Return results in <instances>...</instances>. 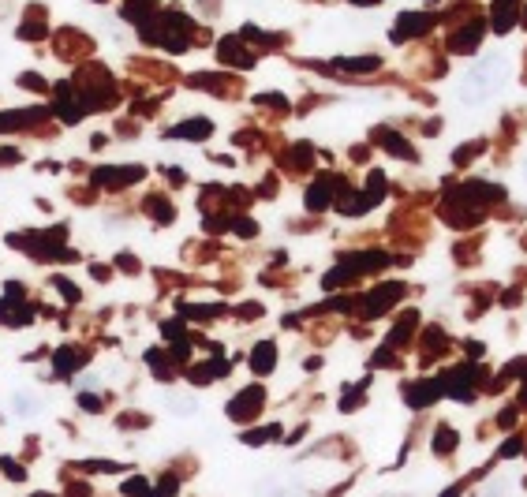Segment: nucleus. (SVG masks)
Listing matches in <instances>:
<instances>
[{"label": "nucleus", "instance_id": "1", "mask_svg": "<svg viewBox=\"0 0 527 497\" xmlns=\"http://www.w3.org/2000/svg\"><path fill=\"white\" fill-rule=\"evenodd\" d=\"M127 176H138V168H101L98 172L101 183H131Z\"/></svg>", "mask_w": 527, "mask_h": 497}, {"label": "nucleus", "instance_id": "2", "mask_svg": "<svg viewBox=\"0 0 527 497\" xmlns=\"http://www.w3.org/2000/svg\"><path fill=\"white\" fill-rule=\"evenodd\" d=\"M254 366L258 370H270L273 366V344H262V348L254 352Z\"/></svg>", "mask_w": 527, "mask_h": 497}]
</instances>
